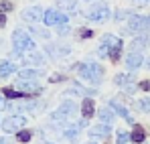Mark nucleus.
<instances>
[{"label": "nucleus", "mask_w": 150, "mask_h": 144, "mask_svg": "<svg viewBox=\"0 0 150 144\" xmlns=\"http://www.w3.org/2000/svg\"><path fill=\"white\" fill-rule=\"evenodd\" d=\"M89 134H91V136H100V138H108V136H110V124H100V126H93Z\"/></svg>", "instance_id": "nucleus-12"}, {"label": "nucleus", "mask_w": 150, "mask_h": 144, "mask_svg": "<svg viewBox=\"0 0 150 144\" xmlns=\"http://www.w3.org/2000/svg\"><path fill=\"white\" fill-rule=\"evenodd\" d=\"M0 144H6V140H2V138H0Z\"/></svg>", "instance_id": "nucleus-31"}, {"label": "nucleus", "mask_w": 150, "mask_h": 144, "mask_svg": "<svg viewBox=\"0 0 150 144\" xmlns=\"http://www.w3.org/2000/svg\"><path fill=\"white\" fill-rule=\"evenodd\" d=\"M73 114H75V104H73V101H65V104L53 114L51 120H53V122H63V120H67V118H71Z\"/></svg>", "instance_id": "nucleus-3"}, {"label": "nucleus", "mask_w": 150, "mask_h": 144, "mask_svg": "<svg viewBox=\"0 0 150 144\" xmlns=\"http://www.w3.org/2000/svg\"><path fill=\"white\" fill-rule=\"evenodd\" d=\"M12 69H14V67H12L10 61H2V63H0V75H2V77L8 75V73H12Z\"/></svg>", "instance_id": "nucleus-18"}, {"label": "nucleus", "mask_w": 150, "mask_h": 144, "mask_svg": "<svg viewBox=\"0 0 150 144\" xmlns=\"http://www.w3.org/2000/svg\"><path fill=\"white\" fill-rule=\"evenodd\" d=\"M12 43H14V47H16V51H26V49H35V43H33V39L26 35V33H23V31H16L14 33V37H12Z\"/></svg>", "instance_id": "nucleus-2"}, {"label": "nucleus", "mask_w": 150, "mask_h": 144, "mask_svg": "<svg viewBox=\"0 0 150 144\" xmlns=\"http://www.w3.org/2000/svg\"><path fill=\"white\" fill-rule=\"evenodd\" d=\"M142 61H144V59H142V55H140V53H130V55L126 57V65H128V69H130V71L138 69V67L142 65Z\"/></svg>", "instance_id": "nucleus-10"}, {"label": "nucleus", "mask_w": 150, "mask_h": 144, "mask_svg": "<svg viewBox=\"0 0 150 144\" xmlns=\"http://www.w3.org/2000/svg\"><path fill=\"white\" fill-rule=\"evenodd\" d=\"M8 10H12V4L10 2H0V12H8Z\"/></svg>", "instance_id": "nucleus-26"}, {"label": "nucleus", "mask_w": 150, "mask_h": 144, "mask_svg": "<svg viewBox=\"0 0 150 144\" xmlns=\"http://www.w3.org/2000/svg\"><path fill=\"white\" fill-rule=\"evenodd\" d=\"M140 89H146V92H150V81H142V83H140Z\"/></svg>", "instance_id": "nucleus-28"}, {"label": "nucleus", "mask_w": 150, "mask_h": 144, "mask_svg": "<svg viewBox=\"0 0 150 144\" xmlns=\"http://www.w3.org/2000/svg\"><path fill=\"white\" fill-rule=\"evenodd\" d=\"M16 138H18V142H28L30 140V132H18Z\"/></svg>", "instance_id": "nucleus-24"}, {"label": "nucleus", "mask_w": 150, "mask_h": 144, "mask_svg": "<svg viewBox=\"0 0 150 144\" xmlns=\"http://www.w3.org/2000/svg\"><path fill=\"white\" fill-rule=\"evenodd\" d=\"M116 41H118L116 37H112V35H105V37L101 39L100 51H98V53H100V57H108V55H110V49L114 47V43H116Z\"/></svg>", "instance_id": "nucleus-9"}, {"label": "nucleus", "mask_w": 150, "mask_h": 144, "mask_svg": "<svg viewBox=\"0 0 150 144\" xmlns=\"http://www.w3.org/2000/svg\"><path fill=\"white\" fill-rule=\"evenodd\" d=\"M43 16H45V14H43V10H41V8H37V6L23 10V18H25V21H28V23H39Z\"/></svg>", "instance_id": "nucleus-8"}, {"label": "nucleus", "mask_w": 150, "mask_h": 144, "mask_svg": "<svg viewBox=\"0 0 150 144\" xmlns=\"http://www.w3.org/2000/svg\"><path fill=\"white\" fill-rule=\"evenodd\" d=\"M130 138H132V142H144L146 134H144V130H142V128H136V130L130 134Z\"/></svg>", "instance_id": "nucleus-16"}, {"label": "nucleus", "mask_w": 150, "mask_h": 144, "mask_svg": "<svg viewBox=\"0 0 150 144\" xmlns=\"http://www.w3.org/2000/svg\"><path fill=\"white\" fill-rule=\"evenodd\" d=\"M138 2H150V0H138Z\"/></svg>", "instance_id": "nucleus-32"}, {"label": "nucleus", "mask_w": 150, "mask_h": 144, "mask_svg": "<svg viewBox=\"0 0 150 144\" xmlns=\"http://www.w3.org/2000/svg\"><path fill=\"white\" fill-rule=\"evenodd\" d=\"M79 69V77H83V79H87V81H91V83H98L101 79V75H103V71H101V67L98 65V63H85V65H77Z\"/></svg>", "instance_id": "nucleus-1"}, {"label": "nucleus", "mask_w": 150, "mask_h": 144, "mask_svg": "<svg viewBox=\"0 0 150 144\" xmlns=\"http://www.w3.org/2000/svg\"><path fill=\"white\" fill-rule=\"evenodd\" d=\"M43 21L49 24V26H57V24L67 23V14H63V12H59V10L53 8V10H47V12H45Z\"/></svg>", "instance_id": "nucleus-5"}, {"label": "nucleus", "mask_w": 150, "mask_h": 144, "mask_svg": "<svg viewBox=\"0 0 150 144\" xmlns=\"http://www.w3.org/2000/svg\"><path fill=\"white\" fill-rule=\"evenodd\" d=\"M110 108H112V110H114L116 114H120L122 118H126V122H130V124H134V118H132V116L128 114V110H126L124 106H122V104H118L116 99H112V101H110Z\"/></svg>", "instance_id": "nucleus-11"}, {"label": "nucleus", "mask_w": 150, "mask_h": 144, "mask_svg": "<svg viewBox=\"0 0 150 144\" xmlns=\"http://www.w3.org/2000/svg\"><path fill=\"white\" fill-rule=\"evenodd\" d=\"M6 24V18H4V12H0V28Z\"/></svg>", "instance_id": "nucleus-29"}, {"label": "nucleus", "mask_w": 150, "mask_h": 144, "mask_svg": "<svg viewBox=\"0 0 150 144\" xmlns=\"http://www.w3.org/2000/svg\"><path fill=\"white\" fill-rule=\"evenodd\" d=\"M25 118L23 116H10V118H6V120L2 122V130L4 132H16L21 126H25Z\"/></svg>", "instance_id": "nucleus-7"}, {"label": "nucleus", "mask_w": 150, "mask_h": 144, "mask_svg": "<svg viewBox=\"0 0 150 144\" xmlns=\"http://www.w3.org/2000/svg\"><path fill=\"white\" fill-rule=\"evenodd\" d=\"M39 75H41V71H35V69H26V71L18 73L21 79H26V77H33V79H35V77H39Z\"/></svg>", "instance_id": "nucleus-19"}, {"label": "nucleus", "mask_w": 150, "mask_h": 144, "mask_svg": "<svg viewBox=\"0 0 150 144\" xmlns=\"http://www.w3.org/2000/svg\"><path fill=\"white\" fill-rule=\"evenodd\" d=\"M120 51H122V39H118V41L114 43V47L110 49V55H108V57H110L112 61H118V59H120Z\"/></svg>", "instance_id": "nucleus-14"}, {"label": "nucleus", "mask_w": 150, "mask_h": 144, "mask_svg": "<svg viewBox=\"0 0 150 144\" xmlns=\"http://www.w3.org/2000/svg\"><path fill=\"white\" fill-rule=\"evenodd\" d=\"M136 108L142 110V112H150V99H140V101H136Z\"/></svg>", "instance_id": "nucleus-22"}, {"label": "nucleus", "mask_w": 150, "mask_h": 144, "mask_svg": "<svg viewBox=\"0 0 150 144\" xmlns=\"http://www.w3.org/2000/svg\"><path fill=\"white\" fill-rule=\"evenodd\" d=\"M81 126H83V122H81V124H79V126H71V128H67V132H65V136H67V138H75V136H77V132H79V128H81Z\"/></svg>", "instance_id": "nucleus-21"}, {"label": "nucleus", "mask_w": 150, "mask_h": 144, "mask_svg": "<svg viewBox=\"0 0 150 144\" xmlns=\"http://www.w3.org/2000/svg\"><path fill=\"white\" fill-rule=\"evenodd\" d=\"M100 120L103 122V124H110V126H112L114 116H112V112H110V110H101V112H100Z\"/></svg>", "instance_id": "nucleus-17"}, {"label": "nucleus", "mask_w": 150, "mask_h": 144, "mask_svg": "<svg viewBox=\"0 0 150 144\" xmlns=\"http://www.w3.org/2000/svg\"><path fill=\"white\" fill-rule=\"evenodd\" d=\"M110 18V8L105 4H100V6H93L91 12H89V21H96V23H103Z\"/></svg>", "instance_id": "nucleus-6"}, {"label": "nucleus", "mask_w": 150, "mask_h": 144, "mask_svg": "<svg viewBox=\"0 0 150 144\" xmlns=\"http://www.w3.org/2000/svg\"><path fill=\"white\" fill-rule=\"evenodd\" d=\"M81 37H83V39H89V37H93V33L85 28V31H81Z\"/></svg>", "instance_id": "nucleus-27"}, {"label": "nucleus", "mask_w": 150, "mask_h": 144, "mask_svg": "<svg viewBox=\"0 0 150 144\" xmlns=\"http://www.w3.org/2000/svg\"><path fill=\"white\" fill-rule=\"evenodd\" d=\"M2 110H4V99L0 97V112H2Z\"/></svg>", "instance_id": "nucleus-30"}, {"label": "nucleus", "mask_w": 150, "mask_h": 144, "mask_svg": "<svg viewBox=\"0 0 150 144\" xmlns=\"http://www.w3.org/2000/svg\"><path fill=\"white\" fill-rule=\"evenodd\" d=\"M146 43H148L146 39H136V41L132 43V49H138V47H146Z\"/></svg>", "instance_id": "nucleus-25"}, {"label": "nucleus", "mask_w": 150, "mask_h": 144, "mask_svg": "<svg viewBox=\"0 0 150 144\" xmlns=\"http://www.w3.org/2000/svg\"><path fill=\"white\" fill-rule=\"evenodd\" d=\"M128 28L132 33H142V31L150 28V16H132L128 23Z\"/></svg>", "instance_id": "nucleus-4"}, {"label": "nucleus", "mask_w": 150, "mask_h": 144, "mask_svg": "<svg viewBox=\"0 0 150 144\" xmlns=\"http://www.w3.org/2000/svg\"><path fill=\"white\" fill-rule=\"evenodd\" d=\"M4 96L6 97H25V96H28V94H25V92H16V89H4Z\"/></svg>", "instance_id": "nucleus-20"}, {"label": "nucleus", "mask_w": 150, "mask_h": 144, "mask_svg": "<svg viewBox=\"0 0 150 144\" xmlns=\"http://www.w3.org/2000/svg\"><path fill=\"white\" fill-rule=\"evenodd\" d=\"M114 83L120 85V87H124V85H128V83H132V75H128V73H120V75H116Z\"/></svg>", "instance_id": "nucleus-15"}, {"label": "nucleus", "mask_w": 150, "mask_h": 144, "mask_svg": "<svg viewBox=\"0 0 150 144\" xmlns=\"http://www.w3.org/2000/svg\"><path fill=\"white\" fill-rule=\"evenodd\" d=\"M128 140H132L128 132H120V134H118V144H126Z\"/></svg>", "instance_id": "nucleus-23"}, {"label": "nucleus", "mask_w": 150, "mask_h": 144, "mask_svg": "<svg viewBox=\"0 0 150 144\" xmlns=\"http://www.w3.org/2000/svg\"><path fill=\"white\" fill-rule=\"evenodd\" d=\"M93 110H96L93 99H83V104H81V114H83V118H91V116H93Z\"/></svg>", "instance_id": "nucleus-13"}]
</instances>
